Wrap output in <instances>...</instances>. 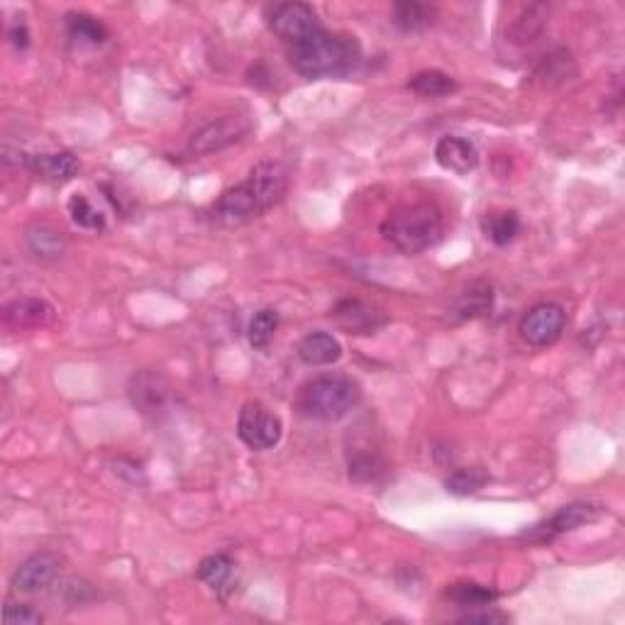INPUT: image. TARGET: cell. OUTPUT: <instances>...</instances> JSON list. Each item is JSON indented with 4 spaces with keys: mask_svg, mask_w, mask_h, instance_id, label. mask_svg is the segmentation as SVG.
Here are the masks:
<instances>
[{
    "mask_svg": "<svg viewBox=\"0 0 625 625\" xmlns=\"http://www.w3.org/2000/svg\"><path fill=\"white\" fill-rule=\"evenodd\" d=\"M289 191V171L279 162H259L245 181L228 188L210 208V220L225 228L252 223L279 206Z\"/></svg>",
    "mask_w": 625,
    "mask_h": 625,
    "instance_id": "cell-1",
    "label": "cell"
},
{
    "mask_svg": "<svg viewBox=\"0 0 625 625\" xmlns=\"http://www.w3.org/2000/svg\"><path fill=\"white\" fill-rule=\"evenodd\" d=\"M289 62L303 79H342L362 64V44L345 32H315L308 40L291 44Z\"/></svg>",
    "mask_w": 625,
    "mask_h": 625,
    "instance_id": "cell-2",
    "label": "cell"
},
{
    "mask_svg": "<svg viewBox=\"0 0 625 625\" xmlns=\"http://www.w3.org/2000/svg\"><path fill=\"white\" fill-rule=\"evenodd\" d=\"M445 223L433 203H413L396 208L381 223V237L403 254H420L442 240Z\"/></svg>",
    "mask_w": 625,
    "mask_h": 625,
    "instance_id": "cell-3",
    "label": "cell"
},
{
    "mask_svg": "<svg viewBox=\"0 0 625 625\" xmlns=\"http://www.w3.org/2000/svg\"><path fill=\"white\" fill-rule=\"evenodd\" d=\"M359 401H362V391H359L357 381L347 379V376L325 374L315 376L301 386L296 396V408L301 416L333 423V420L350 416Z\"/></svg>",
    "mask_w": 625,
    "mask_h": 625,
    "instance_id": "cell-4",
    "label": "cell"
},
{
    "mask_svg": "<svg viewBox=\"0 0 625 625\" xmlns=\"http://www.w3.org/2000/svg\"><path fill=\"white\" fill-rule=\"evenodd\" d=\"M284 435V423L262 401H247L237 416V438L254 452L274 450Z\"/></svg>",
    "mask_w": 625,
    "mask_h": 625,
    "instance_id": "cell-5",
    "label": "cell"
},
{
    "mask_svg": "<svg viewBox=\"0 0 625 625\" xmlns=\"http://www.w3.org/2000/svg\"><path fill=\"white\" fill-rule=\"evenodd\" d=\"M604 506L599 503H569V506H562L560 511L552 513L545 521L535 523L533 528L523 530L518 535V540H528L535 542V545H542V542H552L557 540L564 533H572V530L582 528V525L596 523L601 516H604Z\"/></svg>",
    "mask_w": 625,
    "mask_h": 625,
    "instance_id": "cell-6",
    "label": "cell"
},
{
    "mask_svg": "<svg viewBox=\"0 0 625 625\" xmlns=\"http://www.w3.org/2000/svg\"><path fill=\"white\" fill-rule=\"evenodd\" d=\"M250 127L252 125L240 115H223V118L193 132L191 140H188V154L191 157H208V154L223 152V149L240 142L250 132Z\"/></svg>",
    "mask_w": 625,
    "mask_h": 625,
    "instance_id": "cell-7",
    "label": "cell"
},
{
    "mask_svg": "<svg viewBox=\"0 0 625 625\" xmlns=\"http://www.w3.org/2000/svg\"><path fill=\"white\" fill-rule=\"evenodd\" d=\"M564 323H567V313L560 303H535L533 308H528L518 325V333L528 345L533 347H547L552 342L560 340Z\"/></svg>",
    "mask_w": 625,
    "mask_h": 625,
    "instance_id": "cell-8",
    "label": "cell"
},
{
    "mask_svg": "<svg viewBox=\"0 0 625 625\" xmlns=\"http://www.w3.org/2000/svg\"><path fill=\"white\" fill-rule=\"evenodd\" d=\"M269 27L276 37H281V40H286L289 44L308 40L315 32L323 30L318 13L308 3H284L279 8H274V13L269 18Z\"/></svg>",
    "mask_w": 625,
    "mask_h": 625,
    "instance_id": "cell-9",
    "label": "cell"
},
{
    "mask_svg": "<svg viewBox=\"0 0 625 625\" xmlns=\"http://www.w3.org/2000/svg\"><path fill=\"white\" fill-rule=\"evenodd\" d=\"M330 318L335 320L337 328L350 335H374L389 320L384 311L359 301V298H342L340 303H335L333 311H330Z\"/></svg>",
    "mask_w": 625,
    "mask_h": 625,
    "instance_id": "cell-10",
    "label": "cell"
},
{
    "mask_svg": "<svg viewBox=\"0 0 625 625\" xmlns=\"http://www.w3.org/2000/svg\"><path fill=\"white\" fill-rule=\"evenodd\" d=\"M59 574V557L52 552H37L15 569L10 586L18 594H40Z\"/></svg>",
    "mask_w": 625,
    "mask_h": 625,
    "instance_id": "cell-11",
    "label": "cell"
},
{
    "mask_svg": "<svg viewBox=\"0 0 625 625\" xmlns=\"http://www.w3.org/2000/svg\"><path fill=\"white\" fill-rule=\"evenodd\" d=\"M54 308L42 298H15L5 306L3 320L15 333H27V330H42L54 323Z\"/></svg>",
    "mask_w": 625,
    "mask_h": 625,
    "instance_id": "cell-12",
    "label": "cell"
},
{
    "mask_svg": "<svg viewBox=\"0 0 625 625\" xmlns=\"http://www.w3.org/2000/svg\"><path fill=\"white\" fill-rule=\"evenodd\" d=\"M435 159L442 169L452 171V174L467 176L469 171L479 167V149L474 147L472 140L459 135H445L440 137L435 145Z\"/></svg>",
    "mask_w": 625,
    "mask_h": 625,
    "instance_id": "cell-13",
    "label": "cell"
},
{
    "mask_svg": "<svg viewBox=\"0 0 625 625\" xmlns=\"http://www.w3.org/2000/svg\"><path fill=\"white\" fill-rule=\"evenodd\" d=\"M22 167L30 169L49 184H66L79 174L81 164L71 152L54 154H22Z\"/></svg>",
    "mask_w": 625,
    "mask_h": 625,
    "instance_id": "cell-14",
    "label": "cell"
},
{
    "mask_svg": "<svg viewBox=\"0 0 625 625\" xmlns=\"http://www.w3.org/2000/svg\"><path fill=\"white\" fill-rule=\"evenodd\" d=\"M169 386L167 381L154 372H142L135 374L130 381V398L135 403V408H140V413H157L162 411L164 403H167Z\"/></svg>",
    "mask_w": 625,
    "mask_h": 625,
    "instance_id": "cell-15",
    "label": "cell"
},
{
    "mask_svg": "<svg viewBox=\"0 0 625 625\" xmlns=\"http://www.w3.org/2000/svg\"><path fill=\"white\" fill-rule=\"evenodd\" d=\"M296 355L308 367H328L342 357V345L335 335L315 330V333H308L298 342Z\"/></svg>",
    "mask_w": 625,
    "mask_h": 625,
    "instance_id": "cell-16",
    "label": "cell"
},
{
    "mask_svg": "<svg viewBox=\"0 0 625 625\" xmlns=\"http://www.w3.org/2000/svg\"><path fill=\"white\" fill-rule=\"evenodd\" d=\"M196 577L198 582L206 584L215 594L228 596L232 591V584H235V562L225 552H215V555H208L206 560L198 564Z\"/></svg>",
    "mask_w": 625,
    "mask_h": 625,
    "instance_id": "cell-17",
    "label": "cell"
},
{
    "mask_svg": "<svg viewBox=\"0 0 625 625\" xmlns=\"http://www.w3.org/2000/svg\"><path fill=\"white\" fill-rule=\"evenodd\" d=\"M494 311V289L486 281H477L467 291L459 293L457 301L452 303L450 315L455 320H474L486 318Z\"/></svg>",
    "mask_w": 625,
    "mask_h": 625,
    "instance_id": "cell-18",
    "label": "cell"
},
{
    "mask_svg": "<svg viewBox=\"0 0 625 625\" xmlns=\"http://www.w3.org/2000/svg\"><path fill=\"white\" fill-rule=\"evenodd\" d=\"M438 20V8L428 3H416V0H406V3H396L391 8V22L406 35H416V32L428 30Z\"/></svg>",
    "mask_w": 625,
    "mask_h": 625,
    "instance_id": "cell-19",
    "label": "cell"
},
{
    "mask_svg": "<svg viewBox=\"0 0 625 625\" xmlns=\"http://www.w3.org/2000/svg\"><path fill=\"white\" fill-rule=\"evenodd\" d=\"M545 27H547L545 5H528V8H523V13L518 15L511 25H508V30H506L508 42L521 44V47L538 42V37L545 32Z\"/></svg>",
    "mask_w": 625,
    "mask_h": 625,
    "instance_id": "cell-20",
    "label": "cell"
},
{
    "mask_svg": "<svg viewBox=\"0 0 625 625\" xmlns=\"http://www.w3.org/2000/svg\"><path fill=\"white\" fill-rule=\"evenodd\" d=\"M25 242L30 252L40 259H59L66 250V240L59 230L47 223L30 225L25 232Z\"/></svg>",
    "mask_w": 625,
    "mask_h": 625,
    "instance_id": "cell-21",
    "label": "cell"
},
{
    "mask_svg": "<svg viewBox=\"0 0 625 625\" xmlns=\"http://www.w3.org/2000/svg\"><path fill=\"white\" fill-rule=\"evenodd\" d=\"M445 596L452 604L462 608H481L491 606L494 601H499V591H494L491 586L477 584V582H455L445 589Z\"/></svg>",
    "mask_w": 625,
    "mask_h": 625,
    "instance_id": "cell-22",
    "label": "cell"
},
{
    "mask_svg": "<svg viewBox=\"0 0 625 625\" xmlns=\"http://www.w3.org/2000/svg\"><path fill=\"white\" fill-rule=\"evenodd\" d=\"M66 32H69L71 40L81 44H93V47H98V44L108 40V27L88 13L66 15Z\"/></svg>",
    "mask_w": 625,
    "mask_h": 625,
    "instance_id": "cell-23",
    "label": "cell"
},
{
    "mask_svg": "<svg viewBox=\"0 0 625 625\" xmlns=\"http://www.w3.org/2000/svg\"><path fill=\"white\" fill-rule=\"evenodd\" d=\"M484 232L494 245H508V242L516 240V235L521 232V218H518L516 210H496L484 218Z\"/></svg>",
    "mask_w": 625,
    "mask_h": 625,
    "instance_id": "cell-24",
    "label": "cell"
},
{
    "mask_svg": "<svg viewBox=\"0 0 625 625\" xmlns=\"http://www.w3.org/2000/svg\"><path fill=\"white\" fill-rule=\"evenodd\" d=\"M408 88L420 98H442V96H450V93L457 91V81L452 76L442 74V71H420V74L413 76L408 81Z\"/></svg>",
    "mask_w": 625,
    "mask_h": 625,
    "instance_id": "cell-25",
    "label": "cell"
},
{
    "mask_svg": "<svg viewBox=\"0 0 625 625\" xmlns=\"http://www.w3.org/2000/svg\"><path fill=\"white\" fill-rule=\"evenodd\" d=\"M279 323L281 318L274 308H262V311L254 313L250 325H247V337H250V345L254 350H267L276 330H279Z\"/></svg>",
    "mask_w": 625,
    "mask_h": 625,
    "instance_id": "cell-26",
    "label": "cell"
},
{
    "mask_svg": "<svg viewBox=\"0 0 625 625\" xmlns=\"http://www.w3.org/2000/svg\"><path fill=\"white\" fill-rule=\"evenodd\" d=\"M489 484V474L481 467H462L455 469L445 481L447 494L452 496H472Z\"/></svg>",
    "mask_w": 625,
    "mask_h": 625,
    "instance_id": "cell-27",
    "label": "cell"
},
{
    "mask_svg": "<svg viewBox=\"0 0 625 625\" xmlns=\"http://www.w3.org/2000/svg\"><path fill=\"white\" fill-rule=\"evenodd\" d=\"M66 208H69V215H71V220H74V225H79V228H84V230L105 228V215L93 206L91 201H88L84 193H74V196L69 198V203H66Z\"/></svg>",
    "mask_w": 625,
    "mask_h": 625,
    "instance_id": "cell-28",
    "label": "cell"
},
{
    "mask_svg": "<svg viewBox=\"0 0 625 625\" xmlns=\"http://www.w3.org/2000/svg\"><path fill=\"white\" fill-rule=\"evenodd\" d=\"M347 469H350V479L364 484V481L379 479L386 472V464L374 452H357V455L347 459Z\"/></svg>",
    "mask_w": 625,
    "mask_h": 625,
    "instance_id": "cell-29",
    "label": "cell"
},
{
    "mask_svg": "<svg viewBox=\"0 0 625 625\" xmlns=\"http://www.w3.org/2000/svg\"><path fill=\"white\" fill-rule=\"evenodd\" d=\"M538 76L545 81H567L569 76H574V59L567 49H557L552 52L545 62L540 64Z\"/></svg>",
    "mask_w": 625,
    "mask_h": 625,
    "instance_id": "cell-30",
    "label": "cell"
},
{
    "mask_svg": "<svg viewBox=\"0 0 625 625\" xmlns=\"http://www.w3.org/2000/svg\"><path fill=\"white\" fill-rule=\"evenodd\" d=\"M3 621L8 625H40L44 621V616L40 611H35L32 606L5 604Z\"/></svg>",
    "mask_w": 625,
    "mask_h": 625,
    "instance_id": "cell-31",
    "label": "cell"
},
{
    "mask_svg": "<svg viewBox=\"0 0 625 625\" xmlns=\"http://www.w3.org/2000/svg\"><path fill=\"white\" fill-rule=\"evenodd\" d=\"M508 616L506 613H499V611H489V606H481L477 608V611L467 613V616L459 618V623H481V625H496V623H506Z\"/></svg>",
    "mask_w": 625,
    "mask_h": 625,
    "instance_id": "cell-32",
    "label": "cell"
},
{
    "mask_svg": "<svg viewBox=\"0 0 625 625\" xmlns=\"http://www.w3.org/2000/svg\"><path fill=\"white\" fill-rule=\"evenodd\" d=\"M8 40H10V44H13L15 49H20V52H22V49L30 47V30H27L25 22H15V25L10 27Z\"/></svg>",
    "mask_w": 625,
    "mask_h": 625,
    "instance_id": "cell-33",
    "label": "cell"
}]
</instances>
